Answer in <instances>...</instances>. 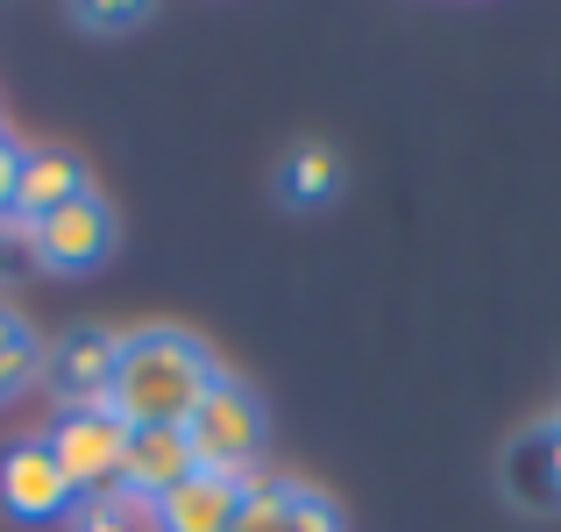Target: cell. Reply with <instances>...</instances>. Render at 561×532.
Masks as SVG:
<instances>
[{
  "instance_id": "1",
  "label": "cell",
  "mask_w": 561,
  "mask_h": 532,
  "mask_svg": "<svg viewBox=\"0 0 561 532\" xmlns=\"http://www.w3.org/2000/svg\"><path fill=\"white\" fill-rule=\"evenodd\" d=\"M214 355H206L192 334L179 327H142L122 342V362H114V391L107 412L122 426H185L199 412V397L214 391Z\"/></svg>"
},
{
  "instance_id": "2",
  "label": "cell",
  "mask_w": 561,
  "mask_h": 532,
  "mask_svg": "<svg viewBox=\"0 0 561 532\" xmlns=\"http://www.w3.org/2000/svg\"><path fill=\"white\" fill-rule=\"evenodd\" d=\"M185 448H192V469H214V476H234L242 462H256V448H263L256 391L234 383V377H214V391L185 419Z\"/></svg>"
},
{
  "instance_id": "3",
  "label": "cell",
  "mask_w": 561,
  "mask_h": 532,
  "mask_svg": "<svg viewBox=\"0 0 561 532\" xmlns=\"http://www.w3.org/2000/svg\"><path fill=\"white\" fill-rule=\"evenodd\" d=\"M14 234H22V248L43 263V270L79 277V270H93V263H107L114 213H107V199L79 192L71 206H57V213H43V220H14Z\"/></svg>"
},
{
  "instance_id": "4",
  "label": "cell",
  "mask_w": 561,
  "mask_h": 532,
  "mask_svg": "<svg viewBox=\"0 0 561 532\" xmlns=\"http://www.w3.org/2000/svg\"><path fill=\"white\" fill-rule=\"evenodd\" d=\"M43 448L57 454V469H65L71 490H93V497H114L122 490V454H128V426L114 419L107 405H85V412H65V419L50 426V440Z\"/></svg>"
},
{
  "instance_id": "5",
  "label": "cell",
  "mask_w": 561,
  "mask_h": 532,
  "mask_svg": "<svg viewBox=\"0 0 561 532\" xmlns=\"http://www.w3.org/2000/svg\"><path fill=\"white\" fill-rule=\"evenodd\" d=\"M71 483H65V469H57V454L43 448V440H14L8 454H0V505L14 511V519H28V525H43V519H57V511H71Z\"/></svg>"
},
{
  "instance_id": "6",
  "label": "cell",
  "mask_w": 561,
  "mask_h": 532,
  "mask_svg": "<svg viewBox=\"0 0 561 532\" xmlns=\"http://www.w3.org/2000/svg\"><path fill=\"white\" fill-rule=\"evenodd\" d=\"M192 476V448H185V426H128V454H122V490L114 497H136V505H157Z\"/></svg>"
},
{
  "instance_id": "7",
  "label": "cell",
  "mask_w": 561,
  "mask_h": 532,
  "mask_svg": "<svg viewBox=\"0 0 561 532\" xmlns=\"http://www.w3.org/2000/svg\"><path fill=\"white\" fill-rule=\"evenodd\" d=\"M114 362H122V334H107V327H79V334H65V348L50 355L57 397H65L71 412L107 405V391H114Z\"/></svg>"
},
{
  "instance_id": "8",
  "label": "cell",
  "mask_w": 561,
  "mask_h": 532,
  "mask_svg": "<svg viewBox=\"0 0 561 532\" xmlns=\"http://www.w3.org/2000/svg\"><path fill=\"white\" fill-rule=\"evenodd\" d=\"M234 511H242L234 483L214 476V469H192L179 490L150 505V519H157V532H234Z\"/></svg>"
},
{
  "instance_id": "9",
  "label": "cell",
  "mask_w": 561,
  "mask_h": 532,
  "mask_svg": "<svg viewBox=\"0 0 561 532\" xmlns=\"http://www.w3.org/2000/svg\"><path fill=\"white\" fill-rule=\"evenodd\" d=\"M85 192V164L71 150H22V177H14V213L8 220H43Z\"/></svg>"
},
{
  "instance_id": "10",
  "label": "cell",
  "mask_w": 561,
  "mask_h": 532,
  "mask_svg": "<svg viewBox=\"0 0 561 532\" xmlns=\"http://www.w3.org/2000/svg\"><path fill=\"white\" fill-rule=\"evenodd\" d=\"M505 490L519 497L526 511H548V505H561V490H554V469H548V440H540V433H526L519 448L505 454Z\"/></svg>"
},
{
  "instance_id": "11",
  "label": "cell",
  "mask_w": 561,
  "mask_h": 532,
  "mask_svg": "<svg viewBox=\"0 0 561 532\" xmlns=\"http://www.w3.org/2000/svg\"><path fill=\"white\" fill-rule=\"evenodd\" d=\"M334 185H342V164H334V150H320V142H306V150L285 164V177H277V192H285L291 206L334 199Z\"/></svg>"
},
{
  "instance_id": "12",
  "label": "cell",
  "mask_w": 561,
  "mask_h": 532,
  "mask_svg": "<svg viewBox=\"0 0 561 532\" xmlns=\"http://www.w3.org/2000/svg\"><path fill=\"white\" fill-rule=\"evenodd\" d=\"M43 369V348H36V334L22 327V320L8 313V305H0V397L8 391H22L28 377H36Z\"/></svg>"
},
{
  "instance_id": "13",
  "label": "cell",
  "mask_w": 561,
  "mask_h": 532,
  "mask_svg": "<svg viewBox=\"0 0 561 532\" xmlns=\"http://www.w3.org/2000/svg\"><path fill=\"white\" fill-rule=\"evenodd\" d=\"M291 511V483H271V490L242 497V511H234V532H277Z\"/></svg>"
},
{
  "instance_id": "14",
  "label": "cell",
  "mask_w": 561,
  "mask_h": 532,
  "mask_svg": "<svg viewBox=\"0 0 561 532\" xmlns=\"http://www.w3.org/2000/svg\"><path fill=\"white\" fill-rule=\"evenodd\" d=\"M277 532H342V511H334L320 490L291 483V511H285V525H277Z\"/></svg>"
},
{
  "instance_id": "15",
  "label": "cell",
  "mask_w": 561,
  "mask_h": 532,
  "mask_svg": "<svg viewBox=\"0 0 561 532\" xmlns=\"http://www.w3.org/2000/svg\"><path fill=\"white\" fill-rule=\"evenodd\" d=\"M14 177H22V142L0 128V220L14 213Z\"/></svg>"
},
{
  "instance_id": "16",
  "label": "cell",
  "mask_w": 561,
  "mask_h": 532,
  "mask_svg": "<svg viewBox=\"0 0 561 532\" xmlns=\"http://www.w3.org/2000/svg\"><path fill=\"white\" fill-rule=\"evenodd\" d=\"M79 532H136V519H128V505H122V497H100V505L79 519Z\"/></svg>"
},
{
  "instance_id": "17",
  "label": "cell",
  "mask_w": 561,
  "mask_h": 532,
  "mask_svg": "<svg viewBox=\"0 0 561 532\" xmlns=\"http://www.w3.org/2000/svg\"><path fill=\"white\" fill-rule=\"evenodd\" d=\"M136 22H142V8H107V0L79 8V28H136Z\"/></svg>"
},
{
  "instance_id": "18",
  "label": "cell",
  "mask_w": 561,
  "mask_h": 532,
  "mask_svg": "<svg viewBox=\"0 0 561 532\" xmlns=\"http://www.w3.org/2000/svg\"><path fill=\"white\" fill-rule=\"evenodd\" d=\"M540 440H548V469H554V490H561V412H548V426H540Z\"/></svg>"
},
{
  "instance_id": "19",
  "label": "cell",
  "mask_w": 561,
  "mask_h": 532,
  "mask_svg": "<svg viewBox=\"0 0 561 532\" xmlns=\"http://www.w3.org/2000/svg\"><path fill=\"white\" fill-rule=\"evenodd\" d=\"M0 263H8V234H0Z\"/></svg>"
}]
</instances>
